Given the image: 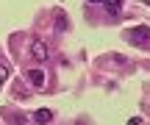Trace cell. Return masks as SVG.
<instances>
[{"mask_svg": "<svg viewBox=\"0 0 150 125\" xmlns=\"http://www.w3.org/2000/svg\"><path fill=\"white\" fill-rule=\"evenodd\" d=\"M31 56H33V59H36V61H45V59H47V42H45V39H33V42H31Z\"/></svg>", "mask_w": 150, "mask_h": 125, "instance_id": "cell-1", "label": "cell"}, {"mask_svg": "<svg viewBox=\"0 0 150 125\" xmlns=\"http://www.w3.org/2000/svg\"><path fill=\"white\" fill-rule=\"evenodd\" d=\"M128 39H134V42H145V44H150V28H147V25H142V28H134V31L128 33Z\"/></svg>", "mask_w": 150, "mask_h": 125, "instance_id": "cell-2", "label": "cell"}, {"mask_svg": "<svg viewBox=\"0 0 150 125\" xmlns=\"http://www.w3.org/2000/svg\"><path fill=\"white\" fill-rule=\"evenodd\" d=\"M33 120H36L39 125H47L50 120H53V111H50V109H36V111H33Z\"/></svg>", "mask_w": 150, "mask_h": 125, "instance_id": "cell-3", "label": "cell"}, {"mask_svg": "<svg viewBox=\"0 0 150 125\" xmlns=\"http://www.w3.org/2000/svg\"><path fill=\"white\" fill-rule=\"evenodd\" d=\"M103 6H106V11L111 17H117L120 11H122V0H103Z\"/></svg>", "mask_w": 150, "mask_h": 125, "instance_id": "cell-4", "label": "cell"}, {"mask_svg": "<svg viewBox=\"0 0 150 125\" xmlns=\"http://www.w3.org/2000/svg\"><path fill=\"white\" fill-rule=\"evenodd\" d=\"M28 81L33 86H45V72L42 70H28Z\"/></svg>", "mask_w": 150, "mask_h": 125, "instance_id": "cell-5", "label": "cell"}, {"mask_svg": "<svg viewBox=\"0 0 150 125\" xmlns=\"http://www.w3.org/2000/svg\"><path fill=\"white\" fill-rule=\"evenodd\" d=\"M6 78H8V67H3V64H0V83H3Z\"/></svg>", "mask_w": 150, "mask_h": 125, "instance_id": "cell-6", "label": "cell"}, {"mask_svg": "<svg viewBox=\"0 0 150 125\" xmlns=\"http://www.w3.org/2000/svg\"><path fill=\"white\" fill-rule=\"evenodd\" d=\"M142 122V117H131V120H128V125H139Z\"/></svg>", "mask_w": 150, "mask_h": 125, "instance_id": "cell-7", "label": "cell"}, {"mask_svg": "<svg viewBox=\"0 0 150 125\" xmlns=\"http://www.w3.org/2000/svg\"><path fill=\"white\" fill-rule=\"evenodd\" d=\"M89 3H103V0H89Z\"/></svg>", "mask_w": 150, "mask_h": 125, "instance_id": "cell-8", "label": "cell"}]
</instances>
